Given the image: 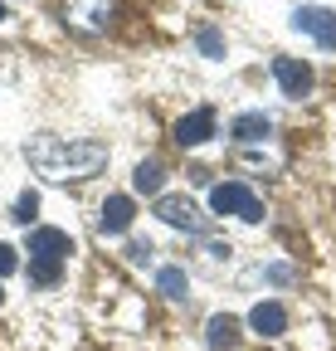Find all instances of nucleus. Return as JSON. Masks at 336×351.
<instances>
[{
  "mask_svg": "<svg viewBox=\"0 0 336 351\" xmlns=\"http://www.w3.org/2000/svg\"><path fill=\"white\" fill-rule=\"evenodd\" d=\"M25 161L34 176H44L49 186H68V181H88L107 166V147L88 142V137H54V132H39L25 142Z\"/></svg>",
  "mask_w": 336,
  "mask_h": 351,
  "instance_id": "f257e3e1",
  "label": "nucleus"
},
{
  "mask_svg": "<svg viewBox=\"0 0 336 351\" xmlns=\"http://www.w3.org/2000/svg\"><path fill=\"white\" fill-rule=\"evenodd\" d=\"M68 254H73V239L54 225H39L29 234V283L34 288H59L64 269H68Z\"/></svg>",
  "mask_w": 336,
  "mask_h": 351,
  "instance_id": "f03ea898",
  "label": "nucleus"
},
{
  "mask_svg": "<svg viewBox=\"0 0 336 351\" xmlns=\"http://www.w3.org/2000/svg\"><path fill=\"white\" fill-rule=\"evenodd\" d=\"M209 210H215V215H234V219H248V225H259V219H263V200L248 191L244 181L209 186Z\"/></svg>",
  "mask_w": 336,
  "mask_h": 351,
  "instance_id": "7ed1b4c3",
  "label": "nucleus"
},
{
  "mask_svg": "<svg viewBox=\"0 0 336 351\" xmlns=\"http://www.w3.org/2000/svg\"><path fill=\"white\" fill-rule=\"evenodd\" d=\"M156 219H166L171 230H185V234H209V215H200L190 195H156Z\"/></svg>",
  "mask_w": 336,
  "mask_h": 351,
  "instance_id": "20e7f679",
  "label": "nucleus"
},
{
  "mask_svg": "<svg viewBox=\"0 0 336 351\" xmlns=\"http://www.w3.org/2000/svg\"><path fill=\"white\" fill-rule=\"evenodd\" d=\"M112 0H64V25L78 34H103L112 25Z\"/></svg>",
  "mask_w": 336,
  "mask_h": 351,
  "instance_id": "39448f33",
  "label": "nucleus"
},
{
  "mask_svg": "<svg viewBox=\"0 0 336 351\" xmlns=\"http://www.w3.org/2000/svg\"><path fill=\"white\" fill-rule=\"evenodd\" d=\"M292 29L312 34L322 49H336V10H326V5H298L292 10Z\"/></svg>",
  "mask_w": 336,
  "mask_h": 351,
  "instance_id": "423d86ee",
  "label": "nucleus"
},
{
  "mask_svg": "<svg viewBox=\"0 0 336 351\" xmlns=\"http://www.w3.org/2000/svg\"><path fill=\"white\" fill-rule=\"evenodd\" d=\"M273 78L283 88V98H307L312 93V64H302V59H273Z\"/></svg>",
  "mask_w": 336,
  "mask_h": 351,
  "instance_id": "0eeeda50",
  "label": "nucleus"
},
{
  "mask_svg": "<svg viewBox=\"0 0 336 351\" xmlns=\"http://www.w3.org/2000/svg\"><path fill=\"white\" fill-rule=\"evenodd\" d=\"M215 108H195V112H185L181 122H176V142L181 147H205L209 137H215Z\"/></svg>",
  "mask_w": 336,
  "mask_h": 351,
  "instance_id": "6e6552de",
  "label": "nucleus"
},
{
  "mask_svg": "<svg viewBox=\"0 0 336 351\" xmlns=\"http://www.w3.org/2000/svg\"><path fill=\"white\" fill-rule=\"evenodd\" d=\"M137 219V200L132 195H107L103 200V215H98V230L103 234H127Z\"/></svg>",
  "mask_w": 336,
  "mask_h": 351,
  "instance_id": "1a4fd4ad",
  "label": "nucleus"
},
{
  "mask_svg": "<svg viewBox=\"0 0 336 351\" xmlns=\"http://www.w3.org/2000/svg\"><path fill=\"white\" fill-rule=\"evenodd\" d=\"M248 327H254L259 337H283V332H287V307H283L278 298L254 302V307H248Z\"/></svg>",
  "mask_w": 336,
  "mask_h": 351,
  "instance_id": "9d476101",
  "label": "nucleus"
},
{
  "mask_svg": "<svg viewBox=\"0 0 336 351\" xmlns=\"http://www.w3.org/2000/svg\"><path fill=\"white\" fill-rule=\"evenodd\" d=\"M229 137H234L239 147H259V142L273 137V117H268V112H239V117L229 122Z\"/></svg>",
  "mask_w": 336,
  "mask_h": 351,
  "instance_id": "9b49d317",
  "label": "nucleus"
},
{
  "mask_svg": "<svg viewBox=\"0 0 336 351\" xmlns=\"http://www.w3.org/2000/svg\"><path fill=\"white\" fill-rule=\"evenodd\" d=\"M239 337H244V322L229 317V313H215V317L205 322V341H209V351H234Z\"/></svg>",
  "mask_w": 336,
  "mask_h": 351,
  "instance_id": "f8f14e48",
  "label": "nucleus"
},
{
  "mask_svg": "<svg viewBox=\"0 0 336 351\" xmlns=\"http://www.w3.org/2000/svg\"><path fill=\"white\" fill-rule=\"evenodd\" d=\"M156 288L171 298V302H185V298H190V278H185L181 263H166V269H156Z\"/></svg>",
  "mask_w": 336,
  "mask_h": 351,
  "instance_id": "ddd939ff",
  "label": "nucleus"
},
{
  "mask_svg": "<svg viewBox=\"0 0 336 351\" xmlns=\"http://www.w3.org/2000/svg\"><path fill=\"white\" fill-rule=\"evenodd\" d=\"M161 181H166L161 161H142V166L132 171V186H137V195H161Z\"/></svg>",
  "mask_w": 336,
  "mask_h": 351,
  "instance_id": "4468645a",
  "label": "nucleus"
},
{
  "mask_svg": "<svg viewBox=\"0 0 336 351\" xmlns=\"http://www.w3.org/2000/svg\"><path fill=\"white\" fill-rule=\"evenodd\" d=\"M195 49H200L205 59H224V34H220L215 25H205V29L195 34Z\"/></svg>",
  "mask_w": 336,
  "mask_h": 351,
  "instance_id": "2eb2a0df",
  "label": "nucleus"
},
{
  "mask_svg": "<svg viewBox=\"0 0 336 351\" xmlns=\"http://www.w3.org/2000/svg\"><path fill=\"white\" fill-rule=\"evenodd\" d=\"M239 161H244V166H263V171H268V166H278V152H263V142H259V147H244V152H239Z\"/></svg>",
  "mask_w": 336,
  "mask_h": 351,
  "instance_id": "dca6fc26",
  "label": "nucleus"
},
{
  "mask_svg": "<svg viewBox=\"0 0 336 351\" xmlns=\"http://www.w3.org/2000/svg\"><path fill=\"white\" fill-rule=\"evenodd\" d=\"M34 210H39V195H34V191H25V195L15 200V215H10V219H20V225H29V219H34Z\"/></svg>",
  "mask_w": 336,
  "mask_h": 351,
  "instance_id": "f3484780",
  "label": "nucleus"
},
{
  "mask_svg": "<svg viewBox=\"0 0 336 351\" xmlns=\"http://www.w3.org/2000/svg\"><path fill=\"white\" fill-rule=\"evenodd\" d=\"M151 254H156V244H151V239H132V244H127V258L137 263V269H146Z\"/></svg>",
  "mask_w": 336,
  "mask_h": 351,
  "instance_id": "a211bd4d",
  "label": "nucleus"
},
{
  "mask_svg": "<svg viewBox=\"0 0 336 351\" xmlns=\"http://www.w3.org/2000/svg\"><path fill=\"white\" fill-rule=\"evenodd\" d=\"M15 263H20V258H15V249H10V244H0V278L15 274Z\"/></svg>",
  "mask_w": 336,
  "mask_h": 351,
  "instance_id": "6ab92c4d",
  "label": "nucleus"
},
{
  "mask_svg": "<svg viewBox=\"0 0 336 351\" xmlns=\"http://www.w3.org/2000/svg\"><path fill=\"white\" fill-rule=\"evenodd\" d=\"M0 20H5V0H0Z\"/></svg>",
  "mask_w": 336,
  "mask_h": 351,
  "instance_id": "aec40b11",
  "label": "nucleus"
},
{
  "mask_svg": "<svg viewBox=\"0 0 336 351\" xmlns=\"http://www.w3.org/2000/svg\"><path fill=\"white\" fill-rule=\"evenodd\" d=\"M0 302H5V288H0Z\"/></svg>",
  "mask_w": 336,
  "mask_h": 351,
  "instance_id": "412c9836",
  "label": "nucleus"
}]
</instances>
